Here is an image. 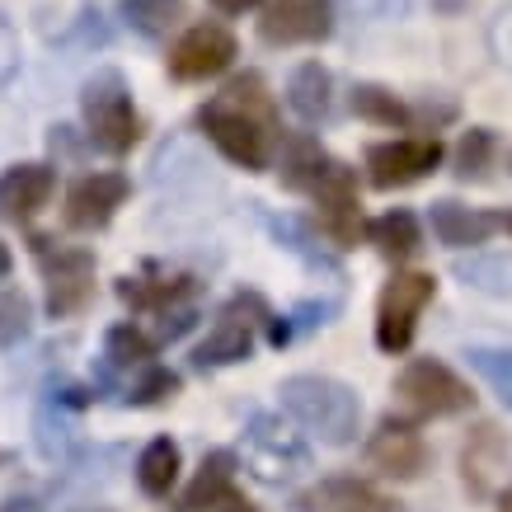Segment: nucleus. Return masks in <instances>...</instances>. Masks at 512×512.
<instances>
[{"label": "nucleus", "instance_id": "1a4fd4ad", "mask_svg": "<svg viewBox=\"0 0 512 512\" xmlns=\"http://www.w3.org/2000/svg\"><path fill=\"white\" fill-rule=\"evenodd\" d=\"M437 165H442L437 137H400L367 151V170H372L376 188H409L419 179H428Z\"/></svg>", "mask_w": 512, "mask_h": 512}, {"label": "nucleus", "instance_id": "393cba45", "mask_svg": "<svg viewBox=\"0 0 512 512\" xmlns=\"http://www.w3.org/2000/svg\"><path fill=\"white\" fill-rule=\"evenodd\" d=\"M188 292H193V282L188 278H165V282H141V278H123L118 282V296H123L127 306H137V311H170V306H179V301H188Z\"/></svg>", "mask_w": 512, "mask_h": 512}, {"label": "nucleus", "instance_id": "4c0bfd02", "mask_svg": "<svg viewBox=\"0 0 512 512\" xmlns=\"http://www.w3.org/2000/svg\"><path fill=\"white\" fill-rule=\"evenodd\" d=\"M498 512H512V489H508L503 498H498Z\"/></svg>", "mask_w": 512, "mask_h": 512}, {"label": "nucleus", "instance_id": "412c9836", "mask_svg": "<svg viewBox=\"0 0 512 512\" xmlns=\"http://www.w3.org/2000/svg\"><path fill=\"white\" fill-rule=\"evenodd\" d=\"M367 240L376 245V254L381 259H414L423 245V231H419V217L414 212H404V207H395V212H386V217L367 221Z\"/></svg>", "mask_w": 512, "mask_h": 512}, {"label": "nucleus", "instance_id": "b1692460", "mask_svg": "<svg viewBox=\"0 0 512 512\" xmlns=\"http://www.w3.org/2000/svg\"><path fill=\"white\" fill-rule=\"evenodd\" d=\"M231 475H235V451H207L198 475H193V484H188L184 498H179V512H202L217 494L231 489Z\"/></svg>", "mask_w": 512, "mask_h": 512}, {"label": "nucleus", "instance_id": "a878e982", "mask_svg": "<svg viewBox=\"0 0 512 512\" xmlns=\"http://www.w3.org/2000/svg\"><path fill=\"white\" fill-rule=\"evenodd\" d=\"M123 19L146 38H165L184 19V0H123Z\"/></svg>", "mask_w": 512, "mask_h": 512}, {"label": "nucleus", "instance_id": "c756f323", "mask_svg": "<svg viewBox=\"0 0 512 512\" xmlns=\"http://www.w3.org/2000/svg\"><path fill=\"white\" fill-rule=\"evenodd\" d=\"M494 132L489 127H470L461 146H456V179H484L489 174V160H494Z\"/></svg>", "mask_w": 512, "mask_h": 512}, {"label": "nucleus", "instance_id": "4468645a", "mask_svg": "<svg viewBox=\"0 0 512 512\" xmlns=\"http://www.w3.org/2000/svg\"><path fill=\"white\" fill-rule=\"evenodd\" d=\"M367 461L390 480H419L423 466H428V447H423V437L409 423L386 419L367 442Z\"/></svg>", "mask_w": 512, "mask_h": 512}, {"label": "nucleus", "instance_id": "423d86ee", "mask_svg": "<svg viewBox=\"0 0 512 512\" xmlns=\"http://www.w3.org/2000/svg\"><path fill=\"white\" fill-rule=\"evenodd\" d=\"M245 461L264 484H282V480H292L296 470L311 466V447L278 414H254L245 433Z\"/></svg>", "mask_w": 512, "mask_h": 512}, {"label": "nucleus", "instance_id": "58836bf2", "mask_svg": "<svg viewBox=\"0 0 512 512\" xmlns=\"http://www.w3.org/2000/svg\"><path fill=\"white\" fill-rule=\"evenodd\" d=\"M508 165H512V156H508Z\"/></svg>", "mask_w": 512, "mask_h": 512}, {"label": "nucleus", "instance_id": "e433bc0d", "mask_svg": "<svg viewBox=\"0 0 512 512\" xmlns=\"http://www.w3.org/2000/svg\"><path fill=\"white\" fill-rule=\"evenodd\" d=\"M498 231H508V235H512V212H498Z\"/></svg>", "mask_w": 512, "mask_h": 512}, {"label": "nucleus", "instance_id": "473e14b6", "mask_svg": "<svg viewBox=\"0 0 512 512\" xmlns=\"http://www.w3.org/2000/svg\"><path fill=\"white\" fill-rule=\"evenodd\" d=\"M489 47H494V57L512 71V5L498 10V19L489 24Z\"/></svg>", "mask_w": 512, "mask_h": 512}, {"label": "nucleus", "instance_id": "cd10ccee", "mask_svg": "<svg viewBox=\"0 0 512 512\" xmlns=\"http://www.w3.org/2000/svg\"><path fill=\"white\" fill-rule=\"evenodd\" d=\"M104 357H109L113 367H151L156 343L146 339L137 325H113L109 334H104Z\"/></svg>", "mask_w": 512, "mask_h": 512}, {"label": "nucleus", "instance_id": "72a5a7b5", "mask_svg": "<svg viewBox=\"0 0 512 512\" xmlns=\"http://www.w3.org/2000/svg\"><path fill=\"white\" fill-rule=\"evenodd\" d=\"M202 512H254V503H249L245 494H235V489H226V494H217V498H212V503H207Z\"/></svg>", "mask_w": 512, "mask_h": 512}, {"label": "nucleus", "instance_id": "7c9ffc66", "mask_svg": "<svg viewBox=\"0 0 512 512\" xmlns=\"http://www.w3.org/2000/svg\"><path fill=\"white\" fill-rule=\"evenodd\" d=\"M33 329V301L19 287H0V348L19 343Z\"/></svg>", "mask_w": 512, "mask_h": 512}, {"label": "nucleus", "instance_id": "0eeeda50", "mask_svg": "<svg viewBox=\"0 0 512 512\" xmlns=\"http://www.w3.org/2000/svg\"><path fill=\"white\" fill-rule=\"evenodd\" d=\"M47 278V315L71 320L94 301V254L90 249H47V240H33Z\"/></svg>", "mask_w": 512, "mask_h": 512}, {"label": "nucleus", "instance_id": "bb28decb", "mask_svg": "<svg viewBox=\"0 0 512 512\" xmlns=\"http://www.w3.org/2000/svg\"><path fill=\"white\" fill-rule=\"evenodd\" d=\"M353 113L357 118H367V123H381V127H409L414 123V113L404 109L390 90H381V85H357L353 90Z\"/></svg>", "mask_w": 512, "mask_h": 512}, {"label": "nucleus", "instance_id": "aec40b11", "mask_svg": "<svg viewBox=\"0 0 512 512\" xmlns=\"http://www.w3.org/2000/svg\"><path fill=\"white\" fill-rule=\"evenodd\" d=\"M456 278L484 296L512 301V254L508 249H470L456 259Z\"/></svg>", "mask_w": 512, "mask_h": 512}, {"label": "nucleus", "instance_id": "9b49d317", "mask_svg": "<svg viewBox=\"0 0 512 512\" xmlns=\"http://www.w3.org/2000/svg\"><path fill=\"white\" fill-rule=\"evenodd\" d=\"M127 179L113 170H99V174H85L71 193H66V207H62V221L71 231H104L113 221V212L127 202Z\"/></svg>", "mask_w": 512, "mask_h": 512}, {"label": "nucleus", "instance_id": "5701e85b", "mask_svg": "<svg viewBox=\"0 0 512 512\" xmlns=\"http://www.w3.org/2000/svg\"><path fill=\"white\" fill-rule=\"evenodd\" d=\"M179 447H174L170 437H156V442H146V451L137 456V484L146 498H165L179 484Z\"/></svg>", "mask_w": 512, "mask_h": 512}, {"label": "nucleus", "instance_id": "f8f14e48", "mask_svg": "<svg viewBox=\"0 0 512 512\" xmlns=\"http://www.w3.org/2000/svg\"><path fill=\"white\" fill-rule=\"evenodd\" d=\"M235 62V38L221 24H198L170 47V76L174 80H207L221 76Z\"/></svg>", "mask_w": 512, "mask_h": 512}, {"label": "nucleus", "instance_id": "c85d7f7f", "mask_svg": "<svg viewBox=\"0 0 512 512\" xmlns=\"http://www.w3.org/2000/svg\"><path fill=\"white\" fill-rule=\"evenodd\" d=\"M470 367L484 376V386L512 409V348H470Z\"/></svg>", "mask_w": 512, "mask_h": 512}, {"label": "nucleus", "instance_id": "6ab92c4d", "mask_svg": "<svg viewBox=\"0 0 512 512\" xmlns=\"http://www.w3.org/2000/svg\"><path fill=\"white\" fill-rule=\"evenodd\" d=\"M334 160L325 156V146L311 137V132H292V137H282L278 146V174L282 184L296 188V193H315V184L329 174Z\"/></svg>", "mask_w": 512, "mask_h": 512}, {"label": "nucleus", "instance_id": "39448f33", "mask_svg": "<svg viewBox=\"0 0 512 512\" xmlns=\"http://www.w3.org/2000/svg\"><path fill=\"white\" fill-rule=\"evenodd\" d=\"M433 296H437L433 273H395L381 287V301H376V348L381 353H404L414 343L419 315Z\"/></svg>", "mask_w": 512, "mask_h": 512}, {"label": "nucleus", "instance_id": "f257e3e1", "mask_svg": "<svg viewBox=\"0 0 512 512\" xmlns=\"http://www.w3.org/2000/svg\"><path fill=\"white\" fill-rule=\"evenodd\" d=\"M198 127L217 141V151L245 170H268L273 151L282 146L278 109L259 76H240L226 90L198 109Z\"/></svg>", "mask_w": 512, "mask_h": 512}, {"label": "nucleus", "instance_id": "7ed1b4c3", "mask_svg": "<svg viewBox=\"0 0 512 512\" xmlns=\"http://www.w3.org/2000/svg\"><path fill=\"white\" fill-rule=\"evenodd\" d=\"M80 109H85V127H90V141L99 151L127 156L141 141V118L132 109L127 80L118 71H94L80 90Z\"/></svg>", "mask_w": 512, "mask_h": 512}, {"label": "nucleus", "instance_id": "20e7f679", "mask_svg": "<svg viewBox=\"0 0 512 512\" xmlns=\"http://www.w3.org/2000/svg\"><path fill=\"white\" fill-rule=\"evenodd\" d=\"M395 404L419 414V419H451V414H466L475 404V390L451 372L447 362L437 357H414L400 376H395Z\"/></svg>", "mask_w": 512, "mask_h": 512}, {"label": "nucleus", "instance_id": "f03ea898", "mask_svg": "<svg viewBox=\"0 0 512 512\" xmlns=\"http://www.w3.org/2000/svg\"><path fill=\"white\" fill-rule=\"evenodd\" d=\"M282 409L292 414L306 433H315L325 447H348L357 437V423H362V400H357L353 386H343L334 376H287L282 381Z\"/></svg>", "mask_w": 512, "mask_h": 512}, {"label": "nucleus", "instance_id": "dca6fc26", "mask_svg": "<svg viewBox=\"0 0 512 512\" xmlns=\"http://www.w3.org/2000/svg\"><path fill=\"white\" fill-rule=\"evenodd\" d=\"M57 193V174L52 165H10L0 174V217L5 221H29L38 217Z\"/></svg>", "mask_w": 512, "mask_h": 512}, {"label": "nucleus", "instance_id": "6e6552de", "mask_svg": "<svg viewBox=\"0 0 512 512\" xmlns=\"http://www.w3.org/2000/svg\"><path fill=\"white\" fill-rule=\"evenodd\" d=\"M264 320H273V315H268V306L259 296L254 292L235 296L231 306L217 315L212 334L198 343L193 362H198V367H231V362H245V357L254 353V329L264 325Z\"/></svg>", "mask_w": 512, "mask_h": 512}, {"label": "nucleus", "instance_id": "2f4dec72", "mask_svg": "<svg viewBox=\"0 0 512 512\" xmlns=\"http://www.w3.org/2000/svg\"><path fill=\"white\" fill-rule=\"evenodd\" d=\"M174 390H179V376L165 372V367H146V376L132 386L127 404H160V400H170Z\"/></svg>", "mask_w": 512, "mask_h": 512}, {"label": "nucleus", "instance_id": "ddd939ff", "mask_svg": "<svg viewBox=\"0 0 512 512\" xmlns=\"http://www.w3.org/2000/svg\"><path fill=\"white\" fill-rule=\"evenodd\" d=\"M315 207H320V231L334 240L339 249L357 245L362 221H357V179L348 165H329V174L315 184Z\"/></svg>", "mask_w": 512, "mask_h": 512}, {"label": "nucleus", "instance_id": "a211bd4d", "mask_svg": "<svg viewBox=\"0 0 512 512\" xmlns=\"http://www.w3.org/2000/svg\"><path fill=\"white\" fill-rule=\"evenodd\" d=\"M428 226L447 249H475L498 231V212H480V207H461V202H433L428 207Z\"/></svg>", "mask_w": 512, "mask_h": 512}, {"label": "nucleus", "instance_id": "4be33fe9", "mask_svg": "<svg viewBox=\"0 0 512 512\" xmlns=\"http://www.w3.org/2000/svg\"><path fill=\"white\" fill-rule=\"evenodd\" d=\"M329 90H334V80H329L325 66L301 62L292 71V80H287V104H292V113L301 123H320L329 113Z\"/></svg>", "mask_w": 512, "mask_h": 512}, {"label": "nucleus", "instance_id": "f3484780", "mask_svg": "<svg viewBox=\"0 0 512 512\" xmlns=\"http://www.w3.org/2000/svg\"><path fill=\"white\" fill-rule=\"evenodd\" d=\"M508 466V442L498 433L494 423H475V433L466 437L461 447V480L475 498H494L498 475Z\"/></svg>", "mask_w": 512, "mask_h": 512}, {"label": "nucleus", "instance_id": "9d476101", "mask_svg": "<svg viewBox=\"0 0 512 512\" xmlns=\"http://www.w3.org/2000/svg\"><path fill=\"white\" fill-rule=\"evenodd\" d=\"M259 33L273 47L325 43L334 33V5L329 0H273L259 19Z\"/></svg>", "mask_w": 512, "mask_h": 512}, {"label": "nucleus", "instance_id": "f704fd0d", "mask_svg": "<svg viewBox=\"0 0 512 512\" xmlns=\"http://www.w3.org/2000/svg\"><path fill=\"white\" fill-rule=\"evenodd\" d=\"M212 5H217L221 15H245V10H254L259 0H212Z\"/></svg>", "mask_w": 512, "mask_h": 512}, {"label": "nucleus", "instance_id": "2eb2a0df", "mask_svg": "<svg viewBox=\"0 0 512 512\" xmlns=\"http://www.w3.org/2000/svg\"><path fill=\"white\" fill-rule=\"evenodd\" d=\"M301 512H400V503L390 494H381L376 484L353 480V475H329V480L311 484L306 494L296 498Z\"/></svg>", "mask_w": 512, "mask_h": 512}, {"label": "nucleus", "instance_id": "c9c22d12", "mask_svg": "<svg viewBox=\"0 0 512 512\" xmlns=\"http://www.w3.org/2000/svg\"><path fill=\"white\" fill-rule=\"evenodd\" d=\"M10 264H15V259H10V249H5V245H0V282H5V278H10Z\"/></svg>", "mask_w": 512, "mask_h": 512}]
</instances>
